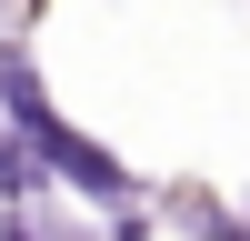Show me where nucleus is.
Instances as JSON below:
<instances>
[{"instance_id":"nucleus-1","label":"nucleus","mask_w":250,"mask_h":241,"mask_svg":"<svg viewBox=\"0 0 250 241\" xmlns=\"http://www.w3.org/2000/svg\"><path fill=\"white\" fill-rule=\"evenodd\" d=\"M0 100H10V131L30 141L40 161H60V171H70V181H80L90 201L130 211V171H120L110 151H90V141H70V131L50 120V100H40V80H30V60H20V50H0Z\"/></svg>"},{"instance_id":"nucleus-2","label":"nucleus","mask_w":250,"mask_h":241,"mask_svg":"<svg viewBox=\"0 0 250 241\" xmlns=\"http://www.w3.org/2000/svg\"><path fill=\"white\" fill-rule=\"evenodd\" d=\"M40 191V151L30 141H0V201H30Z\"/></svg>"}]
</instances>
